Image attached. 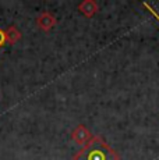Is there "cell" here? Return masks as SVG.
<instances>
[{
    "label": "cell",
    "mask_w": 159,
    "mask_h": 160,
    "mask_svg": "<svg viewBox=\"0 0 159 160\" xmlns=\"http://www.w3.org/2000/svg\"><path fill=\"white\" fill-rule=\"evenodd\" d=\"M78 8L84 15L91 17V15L95 13L96 6H95V3H92V2H84V3H81V4L78 6Z\"/></svg>",
    "instance_id": "obj_4"
},
{
    "label": "cell",
    "mask_w": 159,
    "mask_h": 160,
    "mask_svg": "<svg viewBox=\"0 0 159 160\" xmlns=\"http://www.w3.org/2000/svg\"><path fill=\"white\" fill-rule=\"evenodd\" d=\"M74 160H119V158L108 143L100 138L92 137L78 153H75Z\"/></svg>",
    "instance_id": "obj_1"
},
{
    "label": "cell",
    "mask_w": 159,
    "mask_h": 160,
    "mask_svg": "<svg viewBox=\"0 0 159 160\" xmlns=\"http://www.w3.org/2000/svg\"><path fill=\"white\" fill-rule=\"evenodd\" d=\"M73 139H74L77 143H82V145H85V143L91 139L90 131H87V128L85 127L80 125V127H77L74 130V132H73Z\"/></svg>",
    "instance_id": "obj_3"
},
{
    "label": "cell",
    "mask_w": 159,
    "mask_h": 160,
    "mask_svg": "<svg viewBox=\"0 0 159 160\" xmlns=\"http://www.w3.org/2000/svg\"><path fill=\"white\" fill-rule=\"evenodd\" d=\"M6 42H7V35H6V31H3L2 28H0V48H2V46H4Z\"/></svg>",
    "instance_id": "obj_6"
},
{
    "label": "cell",
    "mask_w": 159,
    "mask_h": 160,
    "mask_svg": "<svg viewBox=\"0 0 159 160\" xmlns=\"http://www.w3.org/2000/svg\"><path fill=\"white\" fill-rule=\"evenodd\" d=\"M6 35H7V42H10V43H17L21 39V32L16 27H10L6 31Z\"/></svg>",
    "instance_id": "obj_5"
},
{
    "label": "cell",
    "mask_w": 159,
    "mask_h": 160,
    "mask_svg": "<svg viewBox=\"0 0 159 160\" xmlns=\"http://www.w3.org/2000/svg\"><path fill=\"white\" fill-rule=\"evenodd\" d=\"M54 25H56V18H54L50 13H48V11L46 13H42L38 17V27L41 29L49 31V29L53 28Z\"/></svg>",
    "instance_id": "obj_2"
}]
</instances>
